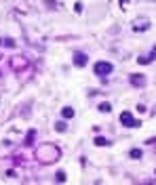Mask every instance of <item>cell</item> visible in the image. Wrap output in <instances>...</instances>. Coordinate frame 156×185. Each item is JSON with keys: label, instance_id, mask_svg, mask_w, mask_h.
Segmentation results:
<instances>
[{"label": "cell", "instance_id": "2", "mask_svg": "<svg viewBox=\"0 0 156 185\" xmlns=\"http://www.w3.org/2000/svg\"><path fill=\"white\" fill-rule=\"evenodd\" d=\"M120 122H122L125 126H131V128H133V126H137V122L133 120L131 112H122V114H120Z\"/></svg>", "mask_w": 156, "mask_h": 185}, {"label": "cell", "instance_id": "9", "mask_svg": "<svg viewBox=\"0 0 156 185\" xmlns=\"http://www.w3.org/2000/svg\"><path fill=\"white\" fill-rule=\"evenodd\" d=\"M57 181H66V175H63V173H57Z\"/></svg>", "mask_w": 156, "mask_h": 185}, {"label": "cell", "instance_id": "8", "mask_svg": "<svg viewBox=\"0 0 156 185\" xmlns=\"http://www.w3.org/2000/svg\"><path fill=\"white\" fill-rule=\"evenodd\" d=\"M139 156H141V149H133L131 152V158H139Z\"/></svg>", "mask_w": 156, "mask_h": 185}, {"label": "cell", "instance_id": "4", "mask_svg": "<svg viewBox=\"0 0 156 185\" xmlns=\"http://www.w3.org/2000/svg\"><path fill=\"white\" fill-rule=\"evenodd\" d=\"M74 116V110L72 107H63V118H72Z\"/></svg>", "mask_w": 156, "mask_h": 185}, {"label": "cell", "instance_id": "6", "mask_svg": "<svg viewBox=\"0 0 156 185\" xmlns=\"http://www.w3.org/2000/svg\"><path fill=\"white\" fill-rule=\"evenodd\" d=\"M112 107H110V103H101L99 105V112H110Z\"/></svg>", "mask_w": 156, "mask_h": 185}, {"label": "cell", "instance_id": "5", "mask_svg": "<svg viewBox=\"0 0 156 185\" xmlns=\"http://www.w3.org/2000/svg\"><path fill=\"white\" fill-rule=\"evenodd\" d=\"M95 143L99 145V147H103V145H108V141L103 139V137H97V139H95Z\"/></svg>", "mask_w": 156, "mask_h": 185}, {"label": "cell", "instance_id": "3", "mask_svg": "<svg viewBox=\"0 0 156 185\" xmlns=\"http://www.w3.org/2000/svg\"><path fill=\"white\" fill-rule=\"evenodd\" d=\"M74 63L82 68V65L87 63V55H84V53H76V55H74Z\"/></svg>", "mask_w": 156, "mask_h": 185}, {"label": "cell", "instance_id": "7", "mask_svg": "<svg viewBox=\"0 0 156 185\" xmlns=\"http://www.w3.org/2000/svg\"><path fill=\"white\" fill-rule=\"evenodd\" d=\"M55 128L59 130V133H63V130H66V124H63V122H57V124H55Z\"/></svg>", "mask_w": 156, "mask_h": 185}, {"label": "cell", "instance_id": "1", "mask_svg": "<svg viewBox=\"0 0 156 185\" xmlns=\"http://www.w3.org/2000/svg\"><path fill=\"white\" fill-rule=\"evenodd\" d=\"M110 72H112V63H108V61L95 63V74H97V76H108Z\"/></svg>", "mask_w": 156, "mask_h": 185}]
</instances>
